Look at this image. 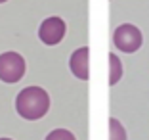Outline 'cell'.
Segmentation results:
<instances>
[{
	"instance_id": "cell-1",
	"label": "cell",
	"mask_w": 149,
	"mask_h": 140,
	"mask_svg": "<svg viewBox=\"0 0 149 140\" xmlns=\"http://www.w3.org/2000/svg\"><path fill=\"white\" fill-rule=\"evenodd\" d=\"M15 110L27 121L42 119L50 110V96L40 87H27L15 98Z\"/></svg>"
},
{
	"instance_id": "cell-5",
	"label": "cell",
	"mask_w": 149,
	"mask_h": 140,
	"mask_svg": "<svg viewBox=\"0 0 149 140\" xmlns=\"http://www.w3.org/2000/svg\"><path fill=\"white\" fill-rule=\"evenodd\" d=\"M69 67L73 71V75L79 77L80 81L90 79V50H88V46H82V48L74 50L71 54Z\"/></svg>"
},
{
	"instance_id": "cell-4",
	"label": "cell",
	"mask_w": 149,
	"mask_h": 140,
	"mask_svg": "<svg viewBox=\"0 0 149 140\" xmlns=\"http://www.w3.org/2000/svg\"><path fill=\"white\" fill-rule=\"evenodd\" d=\"M65 21L57 15H52V18L44 19L38 27V39L42 40L44 44L48 46H54V44H59L65 37Z\"/></svg>"
},
{
	"instance_id": "cell-7",
	"label": "cell",
	"mask_w": 149,
	"mask_h": 140,
	"mask_svg": "<svg viewBox=\"0 0 149 140\" xmlns=\"http://www.w3.org/2000/svg\"><path fill=\"white\" fill-rule=\"evenodd\" d=\"M109 140H126V131L118 119H109Z\"/></svg>"
},
{
	"instance_id": "cell-8",
	"label": "cell",
	"mask_w": 149,
	"mask_h": 140,
	"mask_svg": "<svg viewBox=\"0 0 149 140\" xmlns=\"http://www.w3.org/2000/svg\"><path fill=\"white\" fill-rule=\"evenodd\" d=\"M46 140H77V138H74V134L71 131H67V129H56V131H52L46 136Z\"/></svg>"
},
{
	"instance_id": "cell-9",
	"label": "cell",
	"mask_w": 149,
	"mask_h": 140,
	"mask_svg": "<svg viewBox=\"0 0 149 140\" xmlns=\"http://www.w3.org/2000/svg\"><path fill=\"white\" fill-rule=\"evenodd\" d=\"M0 140H12V138H0Z\"/></svg>"
},
{
	"instance_id": "cell-3",
	"label": "cell",
	"mask_w": 149,
	"mask_h": 140,
	"mask_svg": "<svg viewBox=\"0 0 149 140\" xmlns=\"http://www.w3.org/2000/svg\"><path fill=\"white\" fill-rule=\"evenodd\" d=\"M25 60L17 52H4L0 54V81L4 83H19L25 75Z\"/></svg>"
},
{
	"instance_id": "cell-2",
	"label": "cell",
	"mask_w": 149,
	"mask_h": 140,
	"mask_svg": "<svg viewBox=\"0 0 149 140\" xmlns=\"http://www.w3.org/2000/svg\"><path fill=\"white\" fill-rule=\"evenodd\" d=\"M113 42L120 52L126 54H134L140 50L141 42H143V37H141V31L132 23H123L118 25L113 33Z\"/></svg>"
},
{
	"instance_id": "cell-6",
	"label": "cell",
	"mask_w": 149,
	"mask_h": 140,
	"mask_svg": "<svg viewBox=\"0 0 149 140\" xmlns=\"http://www.w3.org/2000/svg\"><path fill=\"white\" fill-rule=\"evenodd\" d=\"M120 77H123V63H120L117 54L111 52L109 54V84L115 87L120 81Z\"/></svg>"
},
{
	"instance_id": "cell-10",
	"label": "cell",
	"mask_w": 149,
	"mask_h": 140,
	"mask_svg": "<svg viewBox=\"0 0 149 140\" xmlns=\"http://www.w3.org/2000/svg\"><path fill=\"white\" fill-rule=\"evenodd\" d=\"M2 2H6V0H0V4H2Z\"/></svg>"
}]
</instances>
